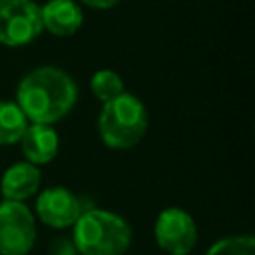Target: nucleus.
<instances>
[{"label": "nucleus", "mask_w": 255, "mask_h": 255, "mask_svg": "<svg viewBox=\"0 0 255 255\" xmlns=\"http://www.w3.org/2000/svg\"><path fill=\"white\" fill-rule=\"evenodd\" d=\"M38 217L50 227H68L86 211L80 197H76L66 187H48L36 199Z\"/></svg>", "instance_id": "obj_7"}, {"label": "nucleus", "mask_w": 255, "mask_h": 255, "mask_svg": "<svg viewBox=\"0 0 255 255\" xmlns=\"http://www.w3.org/2000/svg\"><path fill=\"white\" fill-rule=\"evenodd\" d=\"M38 185H40V169L28 161H20L4 171L0 191L6 201H24L38 191Z\"/></svg>", "instance_id": "obj_10"}, {"label": "nucleus", "mask_w": 255, "mask_h": 255, "mask_svg": "<svg viewBox=\"0 0 255 255\" xmlns=\"http://www.w3.org/2000/svg\"><path fill=\"white\" fill-rule=\"evenodd\" d=\"M129 243V225L112 211L86 209L74 221V245L82 255H122Z\"/></svg>", "instance_id": "obj_2"}, {"label": "nucleus", "mask_w": 255, "mask_h": 255, "mask_svg": "<svg viewBox=\"0 0 255 255\" xmlns=\"http://www.w3.org/2000/svg\"><path fill=\"white\" fill-rule=\"evenodd\" d=\"M28 128V118L16 102H0V145L20 141Z\"/></svg>", "instance_id": "obj_11"}, {"label": "nucleus", "mask_w": 255, "mask_h": 255, "mask_svg": "<svg viewBox=\"0 0 255 255\" xmlns=\"http://www.w3.org/2000/svg\"><path fill=\"white\" fill-rule=\"evenodd\" d=\"M98 129L102 141L112 149L133 147L147 129V112L139 98L133 94H120L104 104Z\"/></svg>", "instance_id": "obj_3"}, {"label": "nucleus", "mask_w": 255, "mask_h": 255, "mask_svg": "<svg viewBox=\"0 0 255 255\" xmlns=\"http://www.w3.org/2000/svg\"><path fill=\"white\" fill-rule=\"evenodd\" d=\"M82 4L90 6V8H100V10H108L112 6H116L120 0H80Z\"/></svg>", "instance_id": "obj_14"}, {"label": "nucleus", "mask_w": 255, "mask_h": 255, "mask_svg": "<svg viewBox=\"0 0 255 255\" xmlns=\"http://www.w3.org/2000/svg\"><path fill=\"white\" fill-rule=\"evenodd\" d=\"M22 151L28 163H50L58 153V133L48 124H28L20 137Z\"/></svg>", "instance_id": "obj_9"}, {"label": "nucleus", "mask_w": 255, "mask_h": 255, "mask_svg": "<svg viewBox=\"0 0 255 255\" xmlns=\"http://www.w3.org/2000/svg\"><path fill=\"white\" fill-rule=\"evenodd\" d=\"M36 239L32 211L22 201L0 203V255H26Z\"/></svg>", "instance_id": "obj_5"}, {"label": "nucleus", "mask_w": 255, "mask_h": 255, "mask_svg": "<svg viewBox=\"0 0 255 255\" xmlns=\"http://www.w3.org/2000/svg\"><path fill=\"white\" fill-rule=\"evenodd\" d=\"M42 26L54 36H72L84 22L82 8L74 0H50L40 6Z\"/></svg>", "instance_id": "obj_8"}, {"label": "nucleus", "mask_w": 255, "mask_h": 255, "mask_svg": "<svg viewBox=\"0 0 255 255\" xmlns=\"http://www.w3.org/2000/svg\"><path fill=\"white\" fill-rule=\"evenodd\" d=\"M90 88H92V94L104 104L114 100V98H118L120 94H124V82L114 70L96 72L92 76V80H90Z\"/></svg>", "instance_id": "obj_12"}, {"label": "nucleus", "mask_w": 255, "mask_h": 255, "mask_svg": "<svg viewBox=\"0 0 255 255\" xmlns=\"http://www.w3.org/2000/svg\"><path fill=\"white\" fill-rule=\"evenodd\" d=\"M40 6L32 0H0V44L26 46L42 34Z\"/></svg>", "instance_id": "obj_4"}, {"label": "nucleus", "mask_w": 255, "mask_h": 255, "mask_svg": "<svg viewBox=\"0 0 255 255\" xmlns=\"http://www.w3.org/2000/svg\"><path fill=\"white\" fill-rule=\"evenodd\" d=\"M207 255H255V239L251 235L225 237L213 243Z\"/></svg>", "instance_id": "obj_13"}, {"label": "nucleus", "mask_w": 255, "mask_h": 255, "mask_svg": "<svg viewBox=\"0 0 255 255\" xmlns=\"http://www.w3.org/2000/svg\"><path fill=\"white\" fill-rule=\"evenodd\" d=\"M78 90L70 74L56 66L28 72L16 90V104L32 124H54L76 104Z\"/></svg>", "instance_id": "obj_1"}, {"label": "nucleus", "mask_w": 255, "mask_h": 255, "mask_svg": "<svg viewBox=\"0 0 255 255\" xmlns=\"http://www.w3.org/2000/svg\"><path fill=\"white\" fill-rule=\"evenodd\" d=\"M157 245L169 255H187L197 243V229L193 217L181 207L163 209L153 227Z\"/></svg>", "instance_id": "obj_6"}]
</instances>
